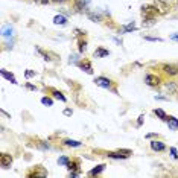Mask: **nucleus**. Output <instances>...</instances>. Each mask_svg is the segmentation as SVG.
Instances as JSON below:
<instances>
[{
    "mask_svg": "<svg viewBox=\"0 0 178 178\" xmlns=\"http://www.w3.org/2000/svg\"><path fill=\"white\" fill-rule=\"evenodd\" d=\"M12 165V157H11V154H2L0 155V166L3 168V169H8L9 166Z\"/></svg>",
    "mask_w": 178,
    "mask_h": 178,
    "instance_id": "5",
    "label": "nucleus"
},
{
    "mask_svg": "<svg viewBox=\"0 0 178 178\" xmlns=\"http://www.w3.org/2000/svg\"><path fill=\"white\" fill-rule=\"evenodd\" d=\"M145 40H148V41H161V38H155V37H145Z\"/></svg>",
    "mask_w": 178,
    "mask_h": 178,
    "instance_id": "30",
    "label": "nucleus"
},
{
    "mask_svg": "<svg viewBox=\"0 0 178 178\" xmlns=\"http://www.w3.org/2000/svg\"><path fill=\"white\" fill-rule=\"evenodd\" d=\"M157 6H152V5H146V6H142V15L143 18H154V15L157 14Z\"/></svg>",
    "mask_w": 178,
    "mask_h": 178,
    "instance_id": "1",
    "label": "nucleus"
},
{
    "mask_svg": "<svg viewBox=\"0 0 178 178\" xmlns=\"http://www.w3.org/2000/svg\"><path fill=\"white\" fill-rule=\"evenodd\" d=\"M58 163L62 165V166H67V165L70 163V160H69L67 157H59V158H58Z\"/></svg>",
    "mask_w": 178,
    "mask_h": 178,
    "instance_id": "25",
    "label": "nucleus"
},
{
    "mask_svg": "<svg viewBox=\"0 0 178 178\" xmlns=\"http://www.w3.org/2000/svg\"><path fill=\"white\" fill-rule=\"evenodd\" d=\"M26 177H29V178H32V177H47V172L44 171V168L43 166H37L32 172H29Z\"/></svg>",
    "mask_w": 178,
    "mask_h": 178,
    "instance_id": "6",
    "label": "nucleus"
},
{
    "mask_svg": "<svg viewBox=\"0 0 178 178\" xmlns=\"http://www.w3.org/2000/svg\"><path fill=\"white\" fill-rule=\"evenodd\" d=\"M149 145H151V149L155 151V152H161V151H165V148H166V145H165L163 142H160V140H152Z\"/></svg>",
    "mask_w": 178,
    "mask_h": 178,
    "instance_id": "7",
    "label": "nucleus"
},
{
    "mask_svg": "<svg viewBox=\"0 0 178 178\" xmlns=\"http://www.w3.org/2000/svg\"><path fill=\"white\" fill-rule=\"evenodd\" d=\"M154 114H157L161 120H166L168 119V116H166V113L163 111V110H160V108H157V110H154Z\"/></svg>",
    "mask_w": 178,
    "mask_h": 178,
    "instance_id": "23",
    "label": "nucleus"
},
{
    "mask_svg": "<svg viewBox=\"0 0 178 178\" xmlns=\"http://www.w3.org/2000/svg\"><path fill=\"white\" fill-rule=\"evenodd\" d=\"M87 0H76L75 2V9L76 11H85L87 9Z\"/></svg>",
    "mask_w": 178,
    "mask_h": 178,
    "instance_id": "14",
    "label": "nucleus"
},
{
    "mask_svg": "<svg viewBox=\"0 0 178 178\" xmlns=\"http://www.w3.org/2000/svg\"><path fill=\"white\" fill-rule=\"evenodd\" d=\"M133 31H135V25L133 23H130V25H127V26H123L122 29H120V34H128V32H133Z\"/></svg>",
    "mask_w": 178,
    "mask_h": 178,
    "instance_id": "20",
    "label": "nucleus"
},
{
    "mask_svg": "<svg viewBox=\"0 0 178 178\" xmlns=\"http://www.w3.org/2000/svg\"><path fill=\"white\" fill-rule=\"evenodd\" d=\"M25 76H26V78H32V76H35V72H32V70H26Z\"/></svg>",
    "mask_w": 178,
    "mask_h": 178,
    "instance_id": "29",
    "label": "nucleus"
},
{
    "mask_svg": "<svg viewBox=\"0 0 178 178\" xmlns=\"http://www.w3.org/2000/svg\"><path fill=\"white\" fill-rule=\"evenodd\" d=\"M64 145L66 146H70V148H79L81 146V142L79 140H64Z\"/></svg>",
    "mask_w": 178,
    "mask_h": 178,
    "instance_id": "21",
    "label": "nucleus"
},
{
    "mask_svg": "<svg viewBox=\"0 0 178 178\" xmlns=\"http://www.w3.org/2000/svg\"><path fill=\"white\" fill-rule=\"evenodd\" d=\"M89 17H90V20H93V21H100V15H97V14L89 12Z\"/></svg>",
    "mask_w": 178,
    "mask_h": 178,
    "instance_id": "26",
    "label": "nucleus"
},
{
    "mask_svg": "<svg viewBox=\"0 0 178 178\" xmlns=\"http://www.w3.org/2000/svg\"><path fill=\"white\" fill-rule=\"evenodd\" d=\"M50 0H38V3H41V5H47Z\"/></svg>",
    "mask_w": 178,
    "mask_h": 178,
    "instance_id": "31",
    "label": "nucleus"
},
{
    "mask_svg": "<svg viewBox=\"0 0 178 178\" xmlns=\"http://www.w3.org/2000/svg\"><path fill=\"white\" fill-rule=\"evenodd\" d=\"M52 94H53V97H55V99H59V100L66 102V96H64L61 91H58V90H52Z\"/></svg>",
    "mask_w": 178,
    "mask_h": 178,
    "instance_id": "22",
    "label": "nucleus"
},
{
    "mask_svg": "<svg viewBox=\"0 0 178 178\" xmlns=\"http://www.w3.org/2000/svg\"><path fill=\"white\" fill-rule=\"evenodd\" d=\"M81 165H79V160H72L69 165H67V169L72 172V171H79Z\"/></svg>",
    "mask_w": 178,
    "mask_h": 178,
    "instance_id": "18",
    "label": "nucleus"
},
{
    "mask_svg": "<svg viewBox=\"0 0 178 178\" xmlns=\"http://www.w3.org/2000/svg\"><path fill=\"white\" fill-rule=\"evenodd\" d=\"M85 49H87V41L84 40V41H79V52L82 53V52H85Z\"/></svg>",
    "mask_w": 178,
    "mask_h": 178,
    "instance_id": "27",
    "label": "nucleus"
},
{
    "mask_svg": "<svg viewBox=\"0 0 178 178\" xmlns=\"http://www.w3.org/2000/svg\"><path fill=\"white\" fill-rule=\"evenodd\" d=\"M78 66H79L85 73H89V75L93 73V67H91V62H90V61H81V62H78Z\"/></svg>",
    "mask_w": 178,
    "mask_h": 178,
    "instance_id": "10",
    "label": "nucleus"
},
{
    "mask_svg": "<svg viewBox=\"0 0 178 178\" xmlns=\"http://www.w3.org/2000/svg\"><path fill=\"white\" fill-rule=\"evenodd\" d=\"M94 82H96V85H99L102 89H111L113 87V81L108 79V78H105V76H97L94 79Z\"/></svg>",
    "mask_w": 178,
    "mask_h": 178,
    "instance_id": "4",
    "label": "nucleus"
},
{
    "mask_svg": "<svg viewBox=\"0 0 178 178\" xmlns=\"http://www.w3.org/2000/svg\"><path fill=\"white\" fill-rule=\"evenodd\" d=\"M169 152H171L172 158H178V151H177V148H169Z\"/></svg>",
    "mask_w": 178,
    "mask_h": 178,
    "instance_id": "28",
    "label": "nucleus"
},
{
    "mask_svg": "<svg viewBox=\"0 0 178 178\" xmlns=\"http://www.w3.org/2000/svg\"><path fill=\"white\" fill-rule=\"evenodd\" d=\"M171 38H172V40H175V41H178V34H174V35H171Z\"/></svg>",
    "mask_w": 178,
    "mask_h": 178,
    "instance_id": "34",
    "label": "nucleus"
},
{
    "mask_svg": "<svg viewBox=\"0 0 178 178\" xmlns=\"http://www.w3.org/2000/svg\"><path fill=\"white\" fill-rule=\"evenodd\" d=\"M0 75H2L5 79L11 81L12 84H17V79H15V76H14L12 73H9V72H6V70H0Z\"/></svg>",
    "mask_w": 178,
    "mask_h": 178,
    "instance_id": "16",
    "label": "nucleus"
},
{
    "mask_svg": "<svg viewBox=\"0 0 178 178\" xmlns=\"http://www.w3.org/2000/svg\"><path fill=\"white\" fill-rule=\"evenodd\" d=\"M166 122H168V127H169V130H178V119H177V117H174V116H169V117L166 119Z\"/></svg>",
    "mask_w": 178,
    "mask_h": 178,
    "instance_id": "12",
    "label": "nucleus"
},
{
    "mask_svg": "<svg viewBox=\"0 0 178 178\" xmlns=\"http://www.w3.org/2000/svg\"><path fill=\"white\" fill-rule=\"evenodd\" d=\"M105 168H107L105 165H97V166H96L94 169H91V171H90V172H89V175H90V177H94V175H99L100 172H104V171H105Z\"/></svg>",
    "mask_w": 178,
    "mask_h": 178,
    "instance_id": "13",
    "label": "nucleus"
},
{
    "mask_svg": "<svg viewBox=\"0 0 178 178\" xmlns=\"http://www.w3.org/2000/svg\"><path fill=\"white\" fill-rule=\"evenodd\" d=\"M41 104H43V105H46V107H52V105H53V100H52L50 97L44 96V97H41Z\"/></svg>",
    "mask_w": 178,
    "mask_h": 178,
    "instance_id": "24",
    "label": "nucleus"
},
{
    "mask_svg": "<svg viewBox=\"0 0 178 178\" xmlns=\"http://www.w3.org/2000/svg\"><path fill=\"white\" fill-rule=\"evenodd\" d=\"M108 55H110V52L104 47H99V49L94 50V58H104V56H108Z\"/></svg>",
    "mask_w": 178,
    "mask_h": 178,
    "instance_id": "15",
    "label": "nucleus"
},
{
    "mask_svg": "<svg viewBox=\"0 0 178 178\" xmlns=\"http://www.w3.org/2000/svg\"><path fill=\"white\" fill-rule=\"evenodd\" d=\"M64 114H66V116H70V114H72V110H69V108H67V110L64 111Z\"/></svg>",
    "mask_w": 178,
    "mask_h": 178,
    "instance_id": "33",
    "label": "nucleus"
},
{
    "mask_svg": "<svg viewBox=\"0 0 178 178\" xmlns=\"http://www.w3.org/2000/svg\"><path fill=\"white\" fill-rule=\"evenodd\" d=\"M145 82L149 85V87H157V85H160V82H161V79L157 76V75H152V73H148L146 76H145Z\"/></svg>",
    "mask_w": 178,
    "mask_h": 178,
    "instance_id": "3",
    "label": "nucleus"
},
{
    "mask_svg": "<svg viewBox=\"0 0 178 178\" xmlns=\"http://www.w3.org/2000/svg\"><path fill=\"white\" fill-rule=\"evenodd\" d=\"M155 6H157L158 14H165V12H168V9H169L168 3L163 2V0H155Z\"/></svg>",
    "mask_w": 178,
    "mask_h": 178,
    "instance_id": "9",
    "label": "nucleus"
},
{
    "mask_svg": "<svg viewBox=\"0 0 178 178\" xmlns=\"http://www.w3.org/2000/svg\"><path fill=\"white\" fill-rule=\"evenodd\" d=\"M14 35V29L9 26V25H6V26H2V37H5V38H9V37H12Z\"/></svg>",
    "mask_w": 178,
    "mask_h": 178,
    "instance_id": "11",
    "label": "nucleus"
},
{
    "mask_svg": "<svg viewBox=\"0 0 178 178\" xmlns=\"http://www.w3.org/2000/svg\"><path fill=\"white\" fill-rule=\"evenodd\" d=\"M34 2H37V3H38V0H34Z\"/></svg>",
    "mask_w": 178,
    "mask_h": 178,
    "instance_id": "36",
    "label": "nucleus"
},
{
    "mask_svg": "<svg viewBox=\"0 0 178 178\" xmlns=\"http://www.w3.org/2000/svg\"><path fill=\"white\" fill-rule=\"evenodd\" d=\"M161 72L169 75V76H177L178 75V66L175 64H163L161 66Z\"/></svg>",
    "mask_w": 178,
    "mask_h": 178,
    "instance_id": "2",
    "label": "nucleus"
},
{
    "mask_svg": "<svg viewBox=\"0 0 178 178\" xmlns=\"http://www.w3.org/2000/svg\"><path fill=\"white\" fill-rule=\"evenodd\" d=\"M108 157H110V158H116V160H117V158L123 160V158H127L128 155H127V154H123V152H122V151L119 149L117 152H108Z\"/></svg>",
    "mask_w": 178,
    "mask_h": 178,
    "instance_id": "17",
    "label": "nucleus"
},
{
    "mask_svg": "<svg viewBox=\"0 0 178 178\" xmlns=\"http://www.w3.org/2000/svg\"><path fill=\"white\" fill-rule=\"evenodd\" d=\"M53 23H55V25L64 26V25H67V18H66L64 15H55V17H53Z\"/></svg>",
    "mask_w": 178,
    "mask_h": 178,
    "instance_id": "19",
    "label": "nucleus"
},
{
    "mask_svg": "<svg viewBox=\"0 0 178 178\" xmlns=\"http://www.w3.org/2000/svg\"><path fill=\"white\" fill-rule=\"evenodd\" d=\"M55 2H66V0H55Z\"/></svg>",
    "mask_w": 178,
    "mask_h": 178,
    "instance_id": "35",
    "label": "nucleus"
},
{
    "mask_svg": "<svg viewBox=\"0 0 178 178\" xmlns=\"http://www.w3.org/2000/svg\"><path fill=\"white\" fill-rule=\"evenodd\" d=\"M26 87L29 90H35V85H32V84H26Z\"/></svg>",
    "mask_w": 178,
    "mask_h": 178,
    "instance_id": "32",
    "label": "nucleus"
},
{
    "mask_svg": "<svg viewBox=\"0 0 178 178\" xmlns=\"http://www.w3.org/2000/svg\"><path fill=\"white\" fill-rule=\"evenodd\" d=\"M165 90H166L169 94H175V93H178V82H175V81L166 82V84H165Z\"/></svg>",
    "mask_w": 178,
    "mask_h": 178,
    "instance_id": "8",
    "label": "nucleus"
}]
</instances>
